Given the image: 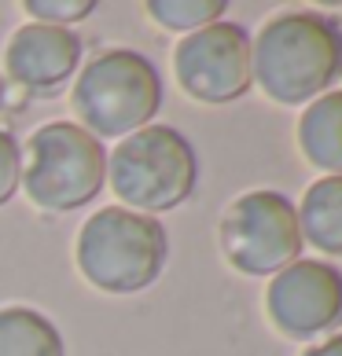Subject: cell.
I'll use <instances>...</instances> for the list:
<instances>
[{"instance_id":"cell-12","label":"cell","mask_w":342,"mask_h":356,"mask_svg":"<svg viewBox=\"0 0 342 356\" xmlns=\"http://www.w3.org/2000/svg\"><path fill=\"white\" fill-rule=\"evenodd\" d=\"M0 356H67V341L45 312L0 305Z\"/></svg>"},{"instance_id":"cell-9","label":"cell","mask_w":342,"mask_h":356,"mask_svg":"<svg viewBox=\"0 0 342 356\" xmlns=\"http://www.w3.org/2000/svg\"><path fill=\"white\" fill-rule=\"evenodd\" d=\"M81 37L67 26L48 22H22L8 37L4 48V70L8 81L22 88L26 96H56L67 88L70 77L81 67Z\"/></svg>"},{"instance_id":"cell-2","label":"cell","mask_w":342,"mask_h":356,"mask_svg":"<svg viewBox=\"0 0 342 356\" xmlns=\"http://www.w3.org/2000/svg\"><path fill=\"white\" fill-rule=\"evenodd\" d=\"M169 261V235L159 217L133 213L125 206H103L77 228L74 265L88 286L103 294H140Z\"/></svg>"},{"instance_id":"cell-7","label":"cell","mask_w":342,"mask_h":356,"mask_svg":"<svg viewBox=\"0 0 342 356\" xmlns=\"http://www.w3.org/2000/svg\"><path fill=\"white\" fill-rule=\"evenodd\" d=\"M173 77L180 92L203 107H228L254 88L251 33L240 22H210L180 37L173 48Z\"/></svg>"},{"instance_id":"cell-10","label":"cell","mask_w":342,"mask_h":356,"mask_svg":"<svg viewBox=\"0 0 342 356\" xmlns=\"http://www.w3.org/2000/svg\"><path fill=\"white\" fill-rule=\"evenodd\" d=\"M298 151L324 177H342V88L306 103L298 118Z\"/></svg>"},{"instance_id":"cell-14","label":"cell","mask_w":342,"mask_h":356,"mask_svg":"<svg viewBox=\"0 0 342 356\" xmlns=\"http://www.w3.org/2000/svg\"><path fill=\"white\" fill-rule=\"evenodd\" d=\"M22 11L33 22H48V26H70L88 19L96 11V0H22Z\"/></svg>"},{"instance_id":"cell-3","label":"cell","mask_w":342,"mask_h":356,"mask_svg":"<svg viewBox=\"0 0 342 356\" xmlns=\"http://www.w3.org/2000/svg\"><path fill=\"white\" fill-rule=\"evenodd\" d=\"M70 107L77 114V125L100 143L133 136L155 125V114L162 107L159 67L133 48L100 51L74 77Z\"/></svg>"},{"instance_id":"cell-11","label":"cell","mask_w":342,"mask_h":356,"mask_svg":"<svg viewBox=\"0 0 342 356\" xmlns=\"http://www.w3.org/2000/svg\"><path fill=\"white\" fill-rule=\"evenodd\" d=\"M298 228L302 243L313 246L317 254L342 257V177H320L313 180L302 195Z\"/></svg>"},{"instance_id":"cell-16","label":"cell","mask_w":342,"mask_h":356,"mask_svg":"<svg viewBox=\"0 0 342 356\" xmlns=\"http://www.w3.org/2000/svg\"><path fill=\"white\" fill-rule=\"evenodd\" d=\"M302 356H342V334H327L302 349Z\"/></svg>"},{"instance_id":"cell-17","label":"cell","mask_w":342,"mask_h":356,"mask_svg":"<svg viewBox=\"0 0 342 356\" xmlns=\"http://www.w3.org/2000/svg\"><path fill=\"white\" fill-rule=\"evenodd\" d=\"M11 88H15V85H11L8 77H0V111H8V103H11Z\"/></svg>"},{"instance_id":"cell-13","label":"cell","mask_w":342,"mask_h":356,"mask_svg":"<svg viewBox=\"0 0 342 356\" xmlns=\"http://www.w3.org/2000/svg\"><path fill=\"white\" fill-rule=\"evenodd\" d=\"M143 11H148L151 22H159L162 30H173L180 37H188L195 30H203V26H210V22H221L228 4L225 0H148Z\"/></svg>"},{"instance_id":"cell-5","label":"cell","mask_w":342,"mask_h":356,"mask_svg":"<svg viewBox=\"0 0 342 356\" xmlns=\"http://www.w3.org/2000/svg\"><path fill=\"white\" fill-rule=\"evenodd\" d=\"M107 184V147L77 122H45L22 143V180L37 209L74 213L88 206Z\"/></svg>"},{"instance_id":"cell-15","label":"cell","mask_w":342,"mask_h":356,"mask_svg":"<svg viewBox=\"0 0 342 356\" xmlns=\"http://www.w3.org/2000/svg\"><path fill=\"white\" fill-rule=\"evenodd\" d=\"M19 180H22V143L8 129H0V206L15 199Z\"/></svg>"},{"instance_id":"cell-6","label":"cell","mask_w":342,"mask_h":356,"mask_svg":"<svg viewBox=\"0 0 342 356\" xmlns=\"http://www.w3.org/2000/svg\"><path fill=\"white\" fill-rule=\"evenodd\" d=\"M217 246L240 275H272L302 257L298 209L283 191L254 188L225 206L217 220Z\"/></svg>"},{"instance_id":"cell-4","label":"cell","mask_w":342,"mask_h":356,"mask_svg":"<svg viewBox=\"0 0 342 356\" xmlns=\"http://www.w3.org/2000/svg\"><path fill=\"white\" fill-rule=\"evenodd\" d=\"M107 184L125 209L159 217L195 195L199 158L180 129L155 122L118 140V147L107 154Z\"/></svg>"},{"instance_id":"cell-1","label":"cell","mask_w":342,"mask_h":356,"mask_svg":"<svg viewBox=\"0 0 342 356\" xmlns=\"http://www.w3.org/2000/svg\"><path fill=\"white\" fill-rule=\"evenodd\" d=\"M251 77L280 107H306L342 77V22L324 11H280L251 37Z\"/></svg>"},{"instance_id":"cell-8","label":"cell","mask_w":342,"mask_h":356,"mask_svg":"<svg viewBox=\"0 0 342 356\" xmlns=\"http://www.w3.org/2000/svg\"><path fill=\"white\" fill-rule=\"evenodd\" d=\"M265 312L283 338L313 341L335 334L342 323V272L332 261L298 257L265 286Z\"/></svg>"}]
</instances>
